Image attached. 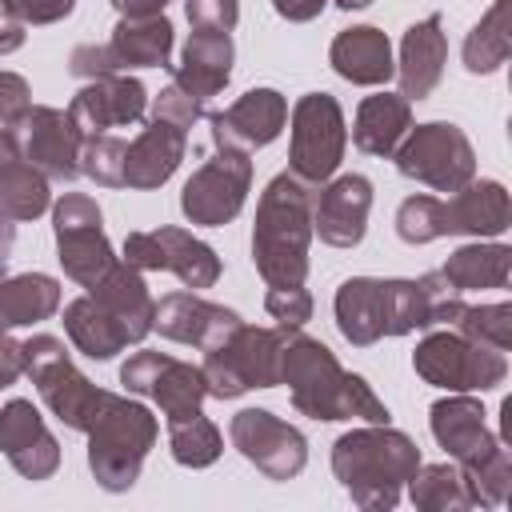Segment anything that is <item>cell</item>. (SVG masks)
Returning <instances> with one entry per match:
<instances>
[{
    "instance_id": "obj_1",
    "label": "cell",
    "mask_w": 512,
    "mask_h": 512,
    "mask_svg": "<svg viewBox=\"0 0 512 512\" xmlns=\"http://www.w3.org/2000/svg\"><path fill=\"white\" fill-rule=\"evenodd\" d=\"M280 384H288L292 408L312 420H368L388 424L392 412L356 372H344L336 352L300 328L288 332L280 352Z\"/></svg>"
},
{
    "instance_id": "obj_2",
    "label": "cell",
    "mask_w": 512,
    "mask_h": 512,
    "mask_svg": "<svg viewBox=\"0 0 512 512\" xmlns=\"http://www.w3.org/2000/svg\"><path fill=\"white\" fill-rule=\"evenodd\" d=\"M420 464L424 460L416 440L388 424L352 428L332 444V472L340 488L352 496V504H360L364 512L396 508L404 484Z\"/></svg>"
},
{
    "instance_id": "obj_3",
    "label": "cell",
    "mask_w": 512,
    "mask_h": 512,
    "mask_svg": "<svg viewBox=\"0 0 512 512\" xmlns=\"http://www.w3.org/2000/svg\"><path fill=\"white\" fill-rule=\"evenodd\" d=\"M312 200L316 188L292 172L268 180L252 224V264L264 284H304L312 244Z\"/></svg>"
},
{
    "instance_id": "obj_4",
    "label": "cell",
    "mask_w": 512,
    "mask_h": 512,
    "mask_svg": "<svg viewBox=\"0 0 512 512\" xmlns=\"http://www.w3.org/2000/svg\"><path fill=\"white\" fill-rule=\"evenodd\" d=\"M428 424H432L436 444L464 472L476 504L480 508H500L508 500V488H512V456L488 432L480 400L468 396V392H456L448 400H436L428 408Z\"/></svg>"
},
{
    "instance_id": "obj_5",
    "label": "cell",
    "mask_w": 512,
    "mask_h": 512,
    "mask_svg": "<svg viewBox=\"0 0 512 512\" xmlns=\"http://www.w3.org/2000/svg\"><path fill=\"white\" fill-rule=\"evenodd\" d=\"M512 204L500 180H468L448 200L408 196L396 208V236L404 244H432L440 236H504Z\"/></svg>"
},
{
    "instance_id": "obj_6",
    "label": "cell",
    "mask_w": 512,
    "mask_h": 512,
    "mask_svg": "<svg viewBox=\"0 0 512 512\" xmlns=\"http://www.w3.org/2000/svg\"><path fill=\"white\" fill-rule=\"evenodd\" d=\"M88 468L104 492H128L160 436L156 416L128 396L108 392L96 420L88 424Z\"/></svg>"
},
{
    "instance_id": "obj_7",
    "label": "cell",
    "mask_w": 512,
    "mask_h": 512,
    "mask_svg": "<svg viewBox=\"0 0 512 512\" xmlns=\"http://www.w3.org/2000/svg\"><path fill=\"white\" fill-rule=\"evenodd\" d=\"M292 328H252L236 324L220 344L204 348V380L208 396L216 400H236L252 388H276L280 384V352Z\"/></svg>"
},
{
    "instance_id": "obj_8",
    "label": "cell",
    "mask_w": 512,
    "mask_h": 512,
    "mask_svg": "<svg viewBox=\"0 0 512 512\" xmlns=\"http://www.w3.org/2000/svg\"><path fill=\"white\" fill-rule=\"evenodd\" d=\"M24 376L36 384L48 412L72 432H88V424L96 420V412L108 396L72 364L64 340L48 336V332H36L32 340H24Z\"/></svg>"
},
{
    "instance_id": "obj_9",
    "label": "cell",
    "mask_w": 512,
    "mask_h": 512,
    "mask_svg": "<svg viewBox=\"0 0 512 512\" xmlns=\"http://www.w3.org/2000/svg\"><path fill=\"white\" fill-rule=\"evenodd\" d=\"M396 172L432 188V192H456L468 180H476V152L464 128L448 120H428L404 132V140L392 152Z\"/></svg>"
},
{
    "instance_id": "obj_10",
    "label": "cell",
    "mask_w": 512,
    "mask_h": 512,
    "mask_svg": "<svg viewBox=\"0 0 512 512\" xmlns=\"http://www.w3.org/2000/svg\"><path fill=\"white\" fill-rule=\"evenodd\" d=\"M412 368L424 384L444 392H488L504 384L508 356L460 332H428L412 352Z\"/></svg>"
},
{
    "instance_id": "obj_11",
    "label": "cell",
    "mask_w": 512,
    "mask_h": 512,
    "mask_svg": "<svg viewBox=\"0 0 512 512\" xmlns=\"http://www.w3.org/2000/svg\"><path fill=\"white\" fill-rule=\"evenodd\" d=\"M348 124L344 108L332 92H308L292 104V140H288V172L304 184H324L344 160Z\"/></svg>"
},
{
    "instance_id": "obj_12",
    "label": "cell",
    "mask_w": 512,
    "mask_h": 512,
    "mask_svg": "<svg viewBox=\"0 0 512 512\" xmlns=\"http://www.w3.org/2000/svg\"><path fill=\"white\" fill-rule=\"evenodd\" d=\"M52 232H56V260L64 276L76 280L80 288H92L120 260L104 236L100 204L84 192H64L52 204Z\"/></svg>"
},
{
    "instance_id": "obj_13",
    "label": "cell",
    "mask_w": 512,
    "mask_h": 512,
    "mask_svg": "<svg viewBox=\"0 0 512 512\" xmlns=\"http://www.w3.org/2000/svg\"><path fill=\"white\" fill-rule=\"evenodd\" d=\"M252 188V160L248 152L236 148H216L180 188V212L192 224L204 228H220L228 220H236V212L244 208Z\"/></svg>"
},
{
    "instance_id": "obj_14",
    "label": "cell",
    "mask_w": 512,
    "mask_h": 512,
    "mask_svg": "<svg viewBox=\"0 0 512 512\" xmlns=\"http://www.w3.org/2000/svg\"><path fill=\"white\" fill-rule=\"evenodd\" d=\"M120 384L128 392H136V396L156 400L168 424L196 416L200 404H204V396H208L204 368L184 364V360L164 356V352H132L120 364Z\"/></svg>"
},
{
    "instance_id": "obj_15",
    "label": "cell",
    "mask_w": 512,
    "mask_h": 512,
    "mask_svg": "<svg viewBox=\"0 0 512 512\" xmlns=\"http://www.w3.org/2000/svg\"><path fill=\"white\" fill-rule=\"evenodd\" d=\"M124 260L140 272H172L188 288H212L220 280V256L176 224H164L152 232H128Z\"/></svg>"
},
{
    "instance_id": "obj_16",
    "label": "cell",
    "mask_w": 512,
    "mask_h": 512,
    "mask_svg": "<svg viewBox=\"0 0 512 512\" xmlns=\"http://www.w3.org/2000/svg\"><path fill=\"white\" fill-rule=\"evenodd\" d=\"M228 436H232V448L248 464H256V472H264L268 480H292L308 464L304 432L268 408H240L228 424Z\"/></svg>"
},
{
    "instance_id": "obj_17",
    "label": "cell",
    "mask_w": 512,
    "mask_h": 512,
    "mask_svg": "<svg viewBox=\"0 0 512 512\" xmlns=\"http://www.w3.org/2000/svg\"><path fill=\"white\" fill-rule=\"evenodd\" d=\"M16 148L20 160L40 168L48 180H76L80 176V148L84 132L64 108L32 104L28 116L16 124Z\"/></svg>"
},
{
    "instance_id": "obj_18",
    "label": "cell",
    "mask_w": 512,
    "mask_h": 512,
    "mask_svg": "<svg viewBox=\"0 0 512 512\" xmlns=\"http://www.w3.org/2000/svg\"><path fill=\"white\" fill-rule=\"evenodd\" d=\"M208 124H212V144L216 148L252 152V148L272 144L284 132V124H288V100L276 88H248L224 112H208Z\"/></svg>"
},
{
    "instance_id": "obj_19",
    "label": "cell",
    "mask_w": 512,
    "mask_h": 512,
    "mask_svg": "<svg viewBox=\"0 0 512 512\" xmlns=\"http://www.w3.org/2000/svg\"><path fill=\"white\" fill-rule=\"evenodd\" d=\"M372 212V180L360 172L324 180V188L312 200V236H320L332 248H356L364 240Z\"/></svg>"
},
{
    "instance_id": "obj_20",
    "label": "cell",
    "mask_w": 512,
    "mask_h": 512,
    "mask_svg": "<svg viewBox=\"0 0 512 512\" xmlns=\"http://www.w3.org/2000/svg\"><path fill=\"white\" fill-rule=\"evenodd\" d=\"M0 452L24 480H48L60 468V444L24 396L0 408Z\"/></svg>"
},
{
    "instance_id": "obj_21",
    "label": "cell",
    "mask_w": 512,
    "mask_h": 512,
    "mask_svg": "<svg viewBox=\"0 0 512 512\" xmlns=\"http://www.w3.org/2000/svg\"><path fill=\"white\" fill-rule=\"evenodd\" d=\"M148 108V88L136 80V76H100V80H88L72 104H68V116L76 120V128L84 136H96V132H108V128H124V124H136Z\"/></svg>"
},
{
    "instance_id": "obj_22",
    "label": "cell",
    "mask_w": 512,
    "mask_h": 512,
    "mask_svg": "<svg viewBox=\"0 0 512 512\" xmlns=\"http://www.w3.org/2000/svg\"><path fill=\"white\" fill-rule=\"evenodd\" d=\"M336 328L348 344L368 348L380 336H392V280L380 276H348L336 288Z\"/></svg>"
},
{
    "instance_id": "obj_23",
    "label": "cell",
    "mask_w": 512,
    "mask_h": 512,
    "mask_svg": "<svg viewBox=\"0 0 512 512\" xmlns=\"http://www.w3.org/2000/svg\"><path fill=\"white\" fill-rule=\"evenodd\" d=\"M240 324V316L224 304H212L196 292H168L160 296L156 304V320L152 328L164 336V340H176V344H192V348H212L220 344L232 328Z\"/></svg>"
},
{
    "instance_id": "obj_24",
    "label": "cell",
    "mask_w": 512,
    "mask_h": 512,
    "mask_svg": "<svg viewBox=\"0 0 512 512\" xmlns=\"http://www.w3.org/2000/svg\"><path fill=\"white\" fill-rule=\"evenodd\" d=\"M444 60H448V36H444L440 12H432V16L416 20L400 40V60H396L400 96L428 100L444 76Z\"/></svg>"
},
{
    "instance_id": "obj_25",
    "label": "cell",
    "mask_w": 512,
    "mask_h": 512,
    "mask_svg": "<svg viewBox=\"0 0 512 512\" xmlns=\"http://www.w3.org/2000/svg\"><path fill=\"white\" fill-rule=\"evenodd\" d=\"M184 152H188V128L152 116L144 124V132L128 144V156H124V188H140V192L160 188L180 168Z\"/></svg>"
},
{
    "instance_id": "obj_26",
    "label": "cell",
    "mask_w": 512,
    "mask_h": 512,
    "mask_svg": "<svg viewBox=\"0 0 512 512\" xmlns=\"http://www.w3.org/2000/svg\"><path fill=\"white\" fill-rule=\"evenodd\" d=\"M232 60H236V48H232V36L228 32H208V28H192L184 52H180V64L172 68V84H180L184 92H192L196 100H212L228 88L232 80Z\"/></svg>"
},
{
    "instance_id": "obj_27",
    "label": "cell",
    "mask_w": 512,
    "mask_h": 512,
    "mask_svg": "<svg viewBox=\"0 0 512 512\" xmlns=\"http://www.w3.org/2000/svg\"><path fill=\"white\" fill-rule=\"evenodd\" d=\"M328 64L336 68V76H344L348 84H364V88L388 84L396 76L392 44L372 24H356V28L336 32L332 48H328Z\"/></svg>"
},
{
    "instance_id": "obj_28",
    "label": "cell",
    "mask_w": 512,
    "mask_h": 512,
    "mask_svg": "<svg viewBox=\"0 0 512 512\" xmlns=\"http://www.w3.org/2000/svg\"><path fill=\"white\" fill-rule=\"evenodd\" d=\"M92 300H100L128 332L132 344H140L148 332H152V320H156V300L144 284V272L132 268L128 260H116L92 288H88Z\"/></svg>"
},
{
    "instance_id": "obj_29",
    "label": "cell",
    "mask_w": 512,
    "mask_h": 512,
    "mask_svg": "<svg viewBox=\"0 0 512 512\" xmlns=\"http://www.w3.org/2000/svg\"><path fill=\"white\" fill-rule=\"evenodd\" d=\"M412 128V100L400 92H376L364 96L352 120V144L368 156H392L404 132Z\"/></svg>"
},
{
    "instance_id": "obj_30",
    "label": "cell",
    "mask_w": 512,
    "mask_h": 512,
    "mask_svg": "<svg viewBox=\"0 0 512 512\" xmlns=\"http://www.w3.org/2000/svg\"><path fill=\"white\" fill-rule=\"evenodd\" d=\"M64 332L76 344V352H84L88 360H112L116 352H124L132 344L124 324L88 292L64 304Z\"/></svg>"
},
{
    "instance_id": "obj_31",
    "label": "cell",
    "mask_w": 512,
    "mask_h": 512,
    "mask_svg": "<svg viewBox=\"0 0 512 512\" xmlns=\"http://www.w3.org/2000/svg\"><path fill=\"white\" fill-rule=\"evenodd\" d=\"M60 308V280L44 272H20L4 276L0 272V332L40 324Z\"/></svg>"
},
{
    "instance_id": "obj_32",
    "label": "cell",
    "mask_w": 512,
    "mask_h": 512,
    "mask_svg": "<svg viewBox=\"0 0 512 512\" xmlns=\"http://www.w3.org/2000/svg\"><path fill=\"white\" fill-rule=\"evenodd\" d=\"M172 24L168 16H120L112 28L108 48L116 52L120 68H168L172 56Z\"/></svg>"
},
{
    "instance_id": "obj_33",
    "label": "cell",
    "mask_w": 512,
    "mask_h": 512,
    "mask_svg": "<svg viewBox=\"0 0 512 512\" xmlns=\"http://www.w3.org/2000/svg\"><path fill=\"white\" fill-rule=\"evenodd\" d=\"M508 272H512V248L508 244H480V240L456 248L440 268L448 288L460 296L476 292V288H504Z\"/></svg>"
},
{
    "instance_id": "obj_34",
    "label": "cell",
    "mask_w": 512,
    "mask_h": 512,
    "mask_svg": "<svg viewBox=\"0 0 512 512\" xmlns=\"http://www.w3.org/2000/svg\"><path fill=\"white\" fill-rule=\"evenodd\" d=\"M508 16H512V0H492V8L480 16V24H472V32L464 36L460 56L472 76H488L508 60V52H512Z\"/></svg>"
},
{
    "instance_id": "obj_35",
    "label": "cell",
    "mask_w": 512,
    "mask_h": 512,
    "mask_svg": "<svg viewBox=\"0 0 512 512\" xmlns=\"http://www.w3.org/2000/svg\"><path fill=\"white\" fill-rule=\"evenodd\" d=\"M52 208V192H48V176L40 168H32L28 160L12 156L0 164V212L12 224L36 220Z\"/></svg>"
},
{
    "instance_id": "obj_36",
    "label": "cell",
    "mask_w": 512,
    "mask_h": 512,
    "mask_svg": "<svg viewBox=\"0 0 512 512\" xmlns=\"http://www.w3.org/2000/svg\"><path fill=\"white\" fill-rule=\"evenodd\" d=\"M412 504L424 512H464L476 508V496L464 480V472L456 464H420L412 472V480L404 484Z\"/></svg>"
},
{
    "instance_id": "obj_37",
    "label": "cell",
    "mask_w": 512,
    "mask_h": 512,
    "mask_svg": "<svg viewBox=\"0 0 512 512\" xmlns=\"http://www.w3.org/2000/svg\"><path fill=\"white\" fill-rule=\"evenodd\" d=\"M168 452H172V460L184 464V468H208V464L220 460L224 436H220V428H216L204 412H196V416H188V420L168 424Z\"/></svg>"
},
{
    "instance_id": "obj_38",
    "label": "cell",
    "mask_w": 512,
    "mask_h": 512,
    "mask_svg": "<svg viewBox=\"0 0 512 512\" xmlns=\"http://www.w3.org/2000/svg\"><path fill=\"white\" fill-rule=\"evenodd\" d=\"M456 332L476 340V344H488L496 352H508L512 344V304H464L456 312Z\"/></svg>"
},
{
    "instance_id": "obj_39",
    "label": "cell",
    "mask_w": 512,
    "mask_h": 512,
    "mask_svg": "<svg viewBox=\"0 0 512 512\" xmlns=\"http://www.w3.org/2000/svg\"><path fill=\"white\" fill-rule=\"evenodd\" d=\"M124 156H128V144L120 136H108V132H96V136H84V148H80V172L104 188H124Z\"/></svg>"
},
{
    "instance_id": "obj_40",
    "label": "cell",
    "mask_w": 512,
    "mask_h": 512,
    "mask_svg": "<svg viewBox=\"0 0 512 512\" xmlns=\"http://www.w3.org/2000/svg\"><path fill=\"white\" fill-rule=\"evenodd\" d=\"M264 308L280 328H304L312 320V296L304 284H272Z\"/></svg>"
},
{
    "instance_id": "obj_41",
    "label": "cell",
    "mask_w": 512,
    "mask_h": 512,
    "mask_svg": "<svg viewBox=\"0 0 512 512\" xmlns=\"http://www.w3.org/2000/svg\"><path fill=\"white\" fill-rule=\"evenodd\" d=\"M204 100H196L192 92H184L180 84H168L160 96H152V116L168 120V124H180V128H192L200 116H204Z\"/></svg>"
},
{
    "instance_id": "obj_42",
    "label": "cell",
    "mask_w": 512,
    "mask_h": 512,
    "mask_svg": "<svg viewBox=\"0 0 512 512\" xmlns=\"http://www.w3.org/2000/svg\"><path fill=\"white\" fill-rule=\"evenodd\" d=\"M68 72L80 76V80H100V76H116L120 60L108 44H76L72 56H68Z\"/></svg>"
},
{
    "instance_id": "obj_43",
    "label": "cell",
    "mask_w": 512,
    "mask_h": 512,
    "mask_svg": "<svg viewBox=\"0 0 512 512\" xmlns=\"http://www.w3.org/2000/svg\"><path fill=\"white\" fill-rule=\"evenodd\" d=\"M184 12L192 28H208V32H232L240 20L236 0H184Z\"/></svg>"
},
{
    "instance_id": "obj_44",
    "label": "cell",
    "mask_w": 512,
    "mask_h": 512,
    "mask_svg": "<svg viewBox=\"0 0 512 512\" xmlns=\"http://www.w3.org/2000/svg\"><path fill=\"white\" fill-rule=\"evenodd\" d=\"M76 0H0V12L20 24H56L72 16Z\"/></svg>"
},
{
    "instance_id": "obj_45",
    "label": "cell",
    "mask_w": 512,
    "mask_h": 512,
    "mask_svg": "<svg viewBox=\"0 0 512 512\" xmlns=\"http://www.w3.org/2000/svg\"><path fill=\"white\" fill-rule=\"evenodd\" d=\"M32 108L28 80L20 72H0V128H16Z\"/></svg>"
},
{
    "instance_id": "obj_46",
    "label": "cell",
    "mask_w": 512,
    "mask_h": 512,
    "mask_svg": "<svg viewBox=\"0 0 512 512\" xmlns=\"http://www.w3.org/2000/svg\"><path fill=\"white\" fill-rule=\"evenodd\" d=\"M20 376H24V344L0 332V388L16 384Z\"/></svg>"
},
{
    "instance_id": "obj_47",
    "label": "cell",
    "mask_w": 512,
    "mask_h": 512,
    "mask_svg": "<svg viewBox=\"0 0 512 512\" xmlns=\"http://www.w3.org/2000/svg\"><path fill=\"white\" fill-rule=\"evenodd\" d=\"M272 8H276V16H284L292 24H308L328 8V0H272Z\"/></svg>"
},
{
    "instance_id": "obj_48",
    "label": "cell",
    "mask_w": 512,
    "mask_h": 512,
    "mask_svg": "<svg viewBox=\"0 0 512 512\" xmlns=\"http://www.w3.org/2000/svg\"><path fill=\"white\" fill-rule=\"evenodd\" d=\"M20 44H24V24L0 12V56H8V52H16Z\"/></svg>"
},
{
    "instance_id": "obj_49",
    "label": "cell",
    "mask_w": 512,
    "mask_h": 512,
    "mask_svg": "<svg viewBox=\"0 0 512 512\" xmlns=\"http://www.w3.org/2000/svg\"><path fill=\"white\" fill-rule=\"evenodd\" d=\"M168 0H112V8L120 16H160Z\"/></svg>"
},
{
    "instance_id": "obj_50",
    "label": "cell",
    "mask_w": 512,
    "mask_h": 512,
    "mask_svg": "<svg viewBox=\"0 0 512 512\" xmlns=\"http://www.w3.org/2000/svg\"><path fill=\"white\" fill-rule=\"evenodd\" d=\"M12 244H16V224L0 212V272H4L8 260H12Z\"/></svg>"
},
{
    "instance_id": "obj_51",
    "label": "cell",
    "mask_w": 512,
    "mask_h": 512,
    "mask_svg": "<svg viewBox=\"0 0 512 512\" xmlns=\"http://www.w3.org/2000/svg\"><path fill=\"white\" fill-rule=\"evenodd\" d=\"M12 156H20V148H16V128H0V164L12 160Z\"/></svg>"
},
{
    "instance_id": "obj_52",
    "label": "cell",
    "mask_w": 512,
    "mask_h": 512,
    "mask_svg": "<svg viewBox=\"0 0 512 512\" xmlns=\"http://www.w3.org/2000/svg\"><path fill=\"white\" fill-rule=\"evenodd\" d=\"M372 0H336V8H344V12H356V8H368Z\"/></svg>"
}]
</instances>
